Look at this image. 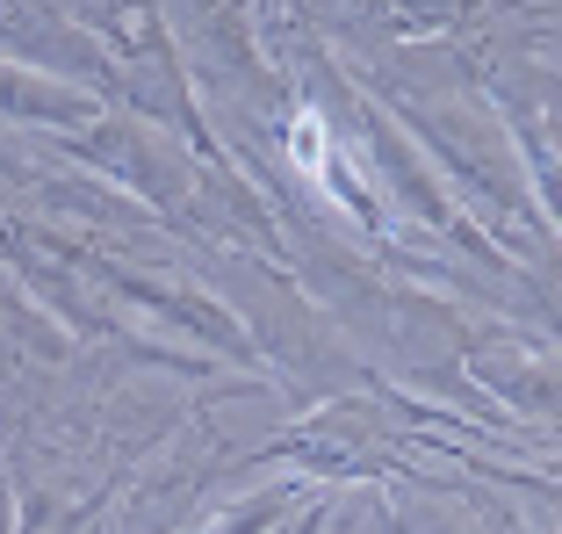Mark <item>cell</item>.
Segmentation results:
<instances>
[{
    "mask_svg": "<svg viewBox=\"0 0 562 534\" xmlns=\"http://www.w3.org/2000/svg\"><path fill=\"white\" fill-rule=\"evenodd\" d=\"M296 152H303V167H325V131H317V116H296Z\"/></svg>",
    "mask_w": 562,
    "mask_h": 534,
    "instance_id": "1",
    "label": "cell"
}]
</instances>
